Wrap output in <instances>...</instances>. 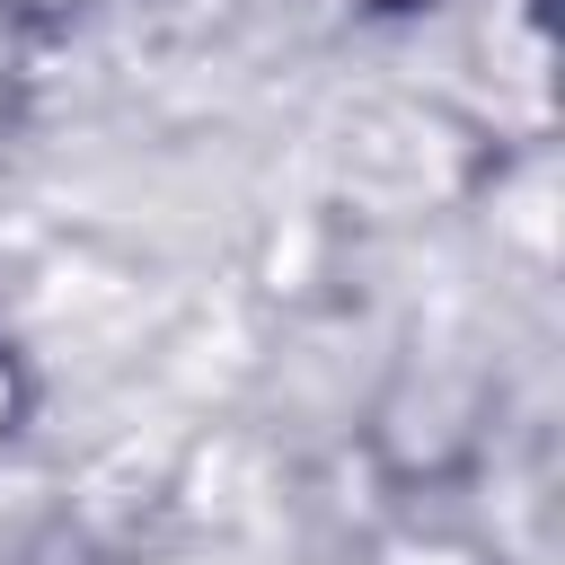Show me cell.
Returning a JSON list of instances; mask_svg holds the SVG:
<instances>
[{"mask_svg":"<svg viewBox=\"0 0 565 565\" xmlns=\"http://www.w3.org/2000/svg\"><path fill=\"white\" fill-rule=\"evenodd\" d=\"M35 9H44V0H35Z\"/></svg>","mask_w":565,"mask_h":565,"instance_id":"2","label":"cell"},{"mask_svg":"<svg viewBox=\"0 0 565 565\" xmlns=\"http://www.w3.org/2000/svg\"><path fill=\"white\" fill-rule=\"evenodd\" d=\"M9 406H18V388H9V371H0V433H9Z\"/></svg>","mask_w":565,"mask_h":565,"instance_id":"1","label":"cell"}]
</instances>
